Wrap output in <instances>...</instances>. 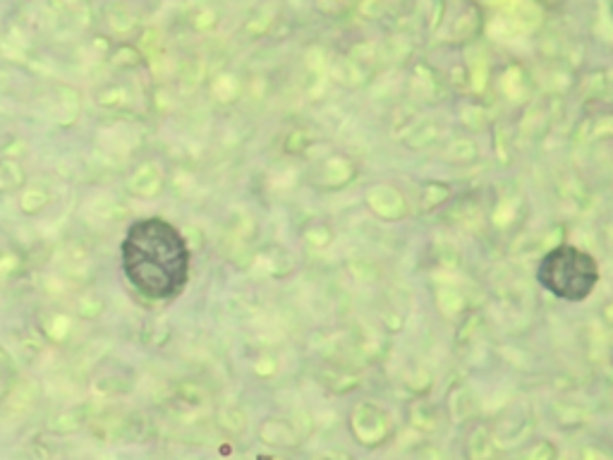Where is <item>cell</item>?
Listing matches in <instances>:
<instances>
[{
	"label": "cell",
	"mask_w": 613,
	"mask_h": 460,
	"mask_svg": "<svg viewBox=\"0 0 613 460\" xmlns=\"http://www.w3.org/2000/svg\"><path fill=\"white\" fill-rule=\"evenodd\" d=\"M599 264L575 245H558L542 257L537 281L546 293L566 302H585L599 286Z\"/></svg>",
	"instance_id": "obj_2"
},
{
	"label": "cell",
	"mask_w": 613,
	"mask_h": 460,
	"mask_svg": "<svg viewBox=\"0 0 613 460\" xmlns=\"http://www.w3.org/2000/svg\"><path fill=\"white\" fill-rule=\"evenodd\" d=\"M120 266L137 295L171 302L190 283L192 252L185 235L159 216L137 219L120 242Z\"/></svg>",
	"instance_id": "obj_1"
}]
</instances>
